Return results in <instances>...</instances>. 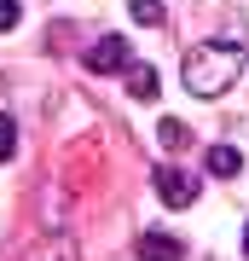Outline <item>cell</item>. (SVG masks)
Here are the masks:
<instances>
[{
	"mask_svg": "<svg viewBox=\"0 0 249 261\" xmlns=\"http://www.w3.org/2000/svg\"><path fill=\"white\" fill-rule=\"evenodd\" d=\"M209 174L214 180H232V174H238V168H243V157H238V151H232V145H209Z\"/></svg>",
	"mask_w": 249,
	"mask_h": 261,
	"instance_id": "5b68a950",
	"label": "cell"
},
{
	"mask_svg": "<svg viewBox=\"0 0 249 261\" xmlns=\"http://www.w3.org/2000/svg\"><path fill=\"white\" fill-rule=\"evenodd\" d=\"M133 23H162V0H128Z\"/></svg>",
	"mask_w": 249,
	"mask_h": 261,
	"instance_id": "ba28073f",
	"label": "cell"
},
{
	"mask_svg": "<svg viewBox=\"0 0 249 261\" xmlns=\"http://www.w3.org/2000/svg\"><path fill=\"white\" fill-rule=\"evenodd\" d=\"M128 58H133V47H128V41H122V35H104L99 47L81 58V64H87L93 75H116V70H128Z\"/></svg>",
	"mask_w": 249,
	"mask_h": 261,
	"instance_id": "7a4b0ae2",
	"label": "cell"
},
{
	"mask_svg": "<svg viewBox=\"0 0 249 261\" xmlns=\"http://www.w3.org/2000/svg\"><path fill=\"white\" fill-rule=\"evenodd\" d=\"M157 140L168 145V157H174V151H185V145H191V128H185V122H174V116H168L162 128H157Z\"/></svg>",
	"mask_w": 249,
	"mask_h": 261,
	"instance_id": "52a82bcc",
	"label": "cell"
},
{
	"mask_svg": "<svg viewBox=\"0 0 249 261\" xmlns=\"http://www.w3.org/2000/svg\"><path fill=\"white\" fill-rule=\"evenodd\" d=\"M151 186H157V197H162L168 209H185V203L197 197V180L180 174V168H157V174H151Z\"/></svg>",
	"mask_w": 249,
	"mask_h": 261,
	"instance_id": "3957f363",
	"label": "cell"
},
{
	"mask_svg": "<svg viewBox=\"0 0 249 261\" xmlns=\"http://www.w3.org/2000/svg\"><path fill=\"white\" fill-rule=\"evenodd\" d=\"M180 75H185V87H191L197 99H214V93H226V87L243 75V47L238 41H203V47L185 53Z\"/></svg>",
	"mask_w": 249,
	"mask_h": 261,
	"instance_id": "6da1fadb",
	"label": "cell"
},
{
	"mask_svg": "<svg viewBox=\"0 0 249 261\" xmlns=\"http://www.w3.org/2000/svg\"><path fill=\"white\" fill-rule=\"evenodd\" d=\"M139 255L145 261H185V244L174 232H139Z\"/></svg>",
	"mask_w": 249,
	"mask_h": 261,
	"instance_id": "277c9868",
	"label": "cell"
},
{
	"mask_svg": "<svg viewBox=\"0 0 249 261\" xmlns=\"http://www.w3.org/2000/svg\"><path fill=\"white\" fill-rule=\"evenodd\" d=\"M0 29H18V0H0Z\"/></svg>",
	"mask_w": 249,
	"mask_h": 261,
	"instance_id": "30bf717a",
	"label": "cell"
},
{
	"mask_svg": "<svg viewBox=\"0 0 249 261\" xmlns=\"http://www.w3.org/2000/svg\"><path fill=\"white\" fill-rule=\"evenodd\" d=\"M12 151H18V122H12V116H0V163H6Z\"/></svg>",
	"mask_w": 249,
	"mask_h": 261,
	"instance_id": "9c48e42d",
	"label": "cell"
},
{
	"mask_svg": "<svg viewBox=\"0 0 249 261\" xmlns=\"http://www.w3.org/2000/svg\"><path fill=\"white\" fill-rule=\"evenodd\" d=\"M243 255H249V226H243Z\"/></svg>",
	"mask_w": 249,
	"mask_h": 261,
	"instance_id": "8fae6325",
	"label": "cell"
},
{
	"mask_svg": "<svg viewBox=\"0 0 249 261\" xmlns=\"http://www.w3.org/2000/svg\"><path fill=\"white\" fill-rule=\"evenodd\" d=\"M128 93H133V99H157V70L128 58Z\"/></svg>",
	"mask_w": 249,
	"mask_h": 261,
	"instance_id": "8992f818",
	"label": "cell"
}]
</instances>
